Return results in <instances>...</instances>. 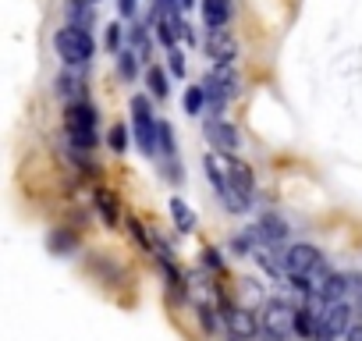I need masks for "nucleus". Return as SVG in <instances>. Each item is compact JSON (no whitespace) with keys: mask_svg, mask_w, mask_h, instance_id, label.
Returning <instances> with one entry per match:
<instances>
[{"mask_svg":"<svg viewBox=\"0 0 362 341\" xmlns=\"http://www.w3.org/2000/svg\"><path fill=\"white\" fill-rule=\"evenodd\" d=\"M351 316H355V302L341 299V302H327V309L320 313V327L313 341H344L351 330Z\"/></svg>","mask_w":362,"mask_h":341,"instance_id":"nucleus-5","label":"nucleus"},{"mask_svg":"<svg viewBox=\"0 0 362 341\" xmlns=\"http://www.w3.org/2000/svg\"><path fill=\"white\" fill-rule=\"evenodd\" d=\"M54 47H57V54H61V61H64L68 68H82V64H89L93 54H96V43H93L89 29H78V25L57 29Z\"/></svg>","mask_w":362,"mask_h":341,"instance_id":"nucleus-1","label":"nucleus"},{"mask_svg":"<svg viewBox=\"0 0 362 341\" xmlns=\"http://www.w3.org/2000/svg\"><path fill=\"white\" fill-rule=\"evenodd\" d=\"M181 103H185V114L199 117V114L210 107V96H206L203 86H189V89H185V100H181Z\"/></svg>","mask_w":362,"mask_h":341,"instance_id":"nucleus-20","label":"nucleus"},{"mask_svg":"<svg viewBox=\"0 0 362 341\" xmlns=\"http://www.w3.org/2000/svg\"><path fill=\"white\" fill-rule=\"evenodd\" d=\"M68 142L75 149H93L96 146V132H68Z\"/></svg>","mask_w":362,"mask_h":341,"instance_id":"nucleus-26","label":"nucleus"},{"mask_svg":"<svg viewBox=\"0 0 362 341\" xmlns=\"http://www.w3.org/2000/svg\"><path fill=\"white\" fill-rule=\"evenodd\" d=\"M348 291H351V274H330L327 284L320 288V299H327V302H341Z\"/></svg>","mask_w":362,"mask_h":341,"instance_id":"nucleus-19","label":"nucleus"},{"mask_svg":"<svg viewBox=\"0 0 362 341\" xmlns=\"http://www.w3.org/2000/svg\"><path fill=\"white\" fill-rule=\"evenodd\" d=\"M47 249L57 253V256H71V253L78 249V238H75L68 228H54V231L47 235Z\"/></svg>","mask_w":362,"mask_h":341,"instance_id":"nucleus-18","label":"nucleus"},{"mask_svg":"<svg viewBox=\"0 0 362 341\" xmlns=\"http://www.w3.org/2000/svg\"><path fill=\"white\" fill-rule=\"evenodd\" d=\"M132 135L142 156H153L160 149V121L153 117V107L146 96H132Z\"/></svg>","mask_w":362,"mask_h":341,"instance_id":"nucleus-2","label":"nucleus"},{"mask_svg":"<svg viewBox=\"0 0 362 341\" xmlns=\"http://www.w3.org/2000/svg\"><path fill=\"white\" fill-rule=\"evenodd\" d=\"M160 149H163L167 156H174V128H170L167 121H160Z\"/></svg>","mask_w":362,"mask_h":341,"instance_id":"nucleus-27","label":"nucleus"},{"mask_svg":"<svg viewBox=\"0 0 362 341\" xmlns=\"http://www.w3.org/2000/svg\"><path fill=\"white\" fill-rule=\"evenodd\" d=\"M170 71H174L177 79H181V75H185V57H181V50H177V47L170 50Z\"/></svg>","mask_w":362,"mask_h":341,"instance_id":"nucleus-29","label":"nucleus"},{"mask_svg":"<svg viewBox=\"0 0 362 341\" xmlns=\"http://www.w3.org/2000/svg\"><path fill=\"white\" fill-rule=\"evenodd\" d=\"M117 11H121L124 18H132V15L139 11V0H117Z\"/></svg>","mask_w":362,"mask_h":341,"instance_id":"nucleus-30","label":"nucleus"},{"mask_svg":"<svg viewBox=\"0 0 362 341\" xmlns=\"http://www.w3.org/2000/svg\"><path fill=\"white\" fill-rule=\"evenodd\" d=\"M344 341H362V323H351V330H348Z\"/></svg>","mask_w":362,"mask_h":341,"instance_id":"nucleus-32","label":"nucleus"},{"mask_svg":"<svg viewBox=\"0 0 362 341\" xmlns=\"http://www.w3.org/2000/svg\"><path fill=\"white\" fill-rule=\"evenodd\" d=\"M128 43H132V50L146 61L149 57V33H146V25H135L132 33H128Z\"/></svg>","mask_w":362,"mask_h":341,"instance_id":"nucleus-23","label":"nucleus"},{"mask_svg":"<svg viewBox=\"0 0 362 341\" xmlns=\"http://www.w3.org/2000/svg\"><path fill=\"white\" fill-rule=\"evenodd\" d=\"M259 323H263V334L277 337V341H295V306L284 302V299H267L263 302V313H259Z\"/></svg>","mask_w":362,"mask_h":341,"instance_id":"nucleus-4","label":"nucleus"},{"mask_svg":"<svg viewBox=\"0 0 362 341\" xmlns=\"http://www.w3.org/2000/svg\"><path fill=\"white\" fill-rule=\"evenodd\" d=\"M107 146H110L114 153H124V149H128V128H124V125H114V128L107 132Z\"/></svg>","mask_w":362,"mask_h":341,"instance_id":"nucleus-24","label":"nucleus"},{"mask_svg":"<svg viewBox=\"0 0 362 341\" xmlns=\"http://www.w3.org/2000/svg\"><path fill=\"white\" fill-rule=\"evenodd\" d=\"M203 50H206V57H214V64H231L238 57V40L228 29H210L203 40Z\"/></svg>","mask_w":362,"mask_h":341,"instance_id":"nucleus-9","label":"nucleus"},{"mask_svg":"<svg viewBox=\"0 0 362 341\" xmlns=\"http://www.w3.org/2000/svg\"><path fill=\"white\" fill-rule=\"evenodd\" d=\"M203 135H206V142H210L214 149H221V153H235V149L242 146V135H238V128H235L228 117H206Z\"/></svg>","mask_w":362,"mask_h":341,"instance_id":"nucleus-8","label":"nucleus"},{"mask_svg":"<svg viewBox=\"0 0 362 341\" xmlns=\"http://www.w3.org/2000/svg\"><path fill=\"white\" fill-rule=\"evenodd\" d=\"M146 86H149V93L156 96V100H163L170 89H167V75H163V68H149L146 71Z\"/></svg>","mask_w":362,"mask_h":341,"instance_id":"nucleus-22","label":"nucleus"},{"mask_svg":"<svg viewBox=\"0 0 362 341\" xmlns=\"http://www.w3.org/2000/svg\"><path fill=\"white\" fill-rule=\"evenodd\" d=\"M64 18H68V25L93 29V22H96V0H68V4H64Z\"/></svg>","mask_w":362,"mask_h":341,"instance_id":"nucleus-14","label":"nucleus"},{"mask_svg":"<svg viewBox=\"0 0 362 341\" xmlns=\"http://www.w3.org/2000/svg\"><path fill=\"white\" fill-rule=\"evenodd\" d=\"M121 40H124V25L110 22V25H107V40H103V43H107V50H110L114 57L121 54Z\"/></svg>","mask_w":362,"mask_h":341,"instance_id":"nucleus-25","label":"nucleus"},{"mask_svg":"<svg viewBox=\"0 0 362 341\" xmlns=\"http://www.w3.org/2000/svg\"><path fill=\"white\" fill-rule=\"evenodd\" d=\"M316 263H323V253H320L316 245L298 242V245H291V249L284 253V270H288V281H291V284H298Z\"/></svg>","mask_w":362,"mask_h":341,"instance_id":"nucleus-7","label":"nucleus"},{"mask_svg":"<svg viewBox=\"0 0 362 341\" xmlns=\"http://www.w3.org/2000/svg\"><path fill=\"white\" fill-rule=\"evenodd\" d=\"M203 89H206V96H210V110H214V114H221V110L238 96L242 79L235 75V68H231V64H214V71L203 79Z\"/></svg>","mask_w":362,"mask_h":341,"instance_id":"nucleus-3","label":"nucleus"},{"mask_svg":"<svg viewBox=\"0 0 362 341\" xmlns=\"http://www.w3.org/2000/svg\"><path fill=\"white\" fill-rule=\"evenodd\" d=\"M217 153V163L224 167V175H228V182L231 185H238L242 192H249L252 196V189H256V178H252V167L245 163V160H238L235 153H221V149H214Z\"/></svg>","mask_w":362,"mask_h":341,"instance_id":"nucleus-11","label":"nucleus"},{"mask_svg":"<svg viewBox=\"0 0 362 341\" xmlns=\"http://www.w3.org/2000/svg\"><path fill=\"white\" fill-rule=\"evenodd\" d=\"M128 228H132V235H135V242H139L142 249H153V238L146 235V228H142L139 221H128Z\"/></svg>","mask_w":362,"mask_h":341,"instance_id":"nucleus-28","label":"nucleus"},{"mask_svg":"<svg viewBox=\"0 0 362 341\" xmlns=\"http://www.w3.org/2000/svg\"><path fill=\"white\" fill-rule=\"evenodd\" d=\"M170 217H174V228H177L181 235H189V231H196V214L189 210V203H185V200H177V196H170Z\"/></svg>","mask_w":362,"mask_h":341,"instance_id":"nucleus-17","label":"nucleus"},{"mask_svg":"<svg viewBox=\"0 0 362 341\" xmlns=\"http://www.w3.org/2000/svg\"><path fill=\"white\" fill-rule=\"evenodd\" d=\"M231 18V0H203V22L210 29H224Z\"/></svg>","mask_w":362,"mask_h":341,"instance_id":"nucleus-15","label":"nucleus"},{"mask_svg":"<svg viewBox=\"0 0 362 341\" xmlns=\"http://www.w3.org/2000/svg\"><path fill=\"white\" fill-rule=\"evenodd\" d=\"M100 114L89 100H75L64 107V132H96Z\"/></svg>","mask_w":362,"mask_h":341,"instance_id":"nucleus-12","label":"nucleus"},{"mask_svg":"<svg viewBox=\"0 0 362 341\" xmlns=\"http://www.w3.org/2000/svg\"><path fill=\"white\" fill-rule=\"evenodd\" d=\"M203 256H206V267H210V270H221V267H224V263H221V256H217V249H206Z\"/></svg>","mask_w":362,"mask_h":341,"instance_id":"nucleus-31","label":"nucleus"},{"mask_svg":"<svg viewBox=\"0 0 362 341\" xmlns=\"http://www.w3.org/2000/svg\"><path fill=\"white\" fill-rule=\"evenodd\" d=\"M139 61H142V57H139L135 50H121V54H117V71H121V79L132 82V79L139 75Z\"/></svg>","mask_w":362,"mask_h":341,"instance_id":"nucleus-21","label":"nucleus"},{"mask_svg":"<svg viewBox=\"0 0 362 341\" xmlns=\"http://www.w3.org/2000/svg\"><path fill=\"white\" fill-rule=\"evenodd\" d=\"M196 8V0H181V11H192Z\"/></svg>","mask_w":362,"mask_h":341,"instance_id":"nucleus-33","label":"nucleus"},{"mask_svg":"<svg viewBox=\"0 0 362 341\" xmlns=\"http://www.w3.org/2000/svg\"><path fill=\"white\" fill-rule=\"evenodd\" d=\"M96 210H100V217H103V224L107 228H117V221H121V207H117V196H110L107 189H96Z\"/></svg>","mask_w":362,"mask_h":341,"instance_id":"nucleus-16","label":"nucleus"},{"mask_svg":"<svg viewBox=\"0 0 362 341\" xmlns=\"http://www.w3.org/2000/svg\"><path fill=\"white\" fill-rule=\"evenodd\" d=\"M224 327H228V334L231 337H242V341H256L259 334H263V323H256V313L249 309V306H231V302H224Z\"/></svg>","mask_w":362,"mask_h":341,"instance_id":"nucleus-6","label":"nucleus"},{"mask_svg":"<svg viewBox=\"0 0 362 341\" xmlns=\"http://www.w3.org/2000/svg\"><path fill=\"white\" fill-rule=\"evenodd\" d=\"M288 221L281 217V214H263L256 224H252V235H256V242L259 245H267V249H277V245H284V238H288Z\"/></svg>","mask_w":362,"mask_h":341,"instance_id":"nucleus-10","label":"nucleus"},{"mask_svg":"<svg viewBox=\"0 0 362 341\" xmlns=\"http://www.w3.org/2000/svg\"><path fill=\"white\" fill-rule=\"evenodd\" d=\"M54 89H57V96H61L64 103H75V100H86V82H82V75H78V68H68L64 75H57V82H54Z\"/></svg>","mask_w":362,"mask_h":341,"instance_id":"nucleus-13","label":"nucleus"}]
</instances>
